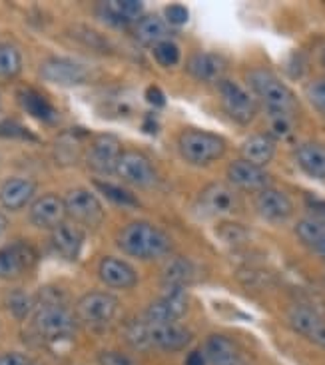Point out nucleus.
I'll return each instance as SVG.
<instances>
[{"label": "nucleus", "mask_w": 325, "mask_h": 365, "mask_svg": "<svg viewBox=\"0 0 325 365\" xmlns=\"http://www.w3.org/2000/svg\"><path fill=\"white\" fill-rule=\"evenodd\" d=\"M118 246L124 254L138 259H156L170 254L172 240L164 230L150 222H130L118 234Z\"/></svg>", "instance_id": "f257e3e1"}, {"label": "nucleus", "mask_w": 325, "mask_h": 365, "mask_svg": "<svg viewBox=\"0 0 325 365\" xmlns=\"http://www.w3.org/2000/svg\"><path fill=\"white\" fill-rule=\"evenodd\" d=\"M34 329L44 341L48 344H60L70 341L74 337L76 322L66 306L54 297H42L38 306L34 307Z\"/></svg>", "instance_id": "f03ea898"}, {"label": "nucleus", "mask_w": 325, "mask_h": 365, "mask_svg": "<svg viewBox=\"0 0 325 365\" xmlns=\"http://www.w3.org/2000/svg\"><path fill=\"white\" fill-rule=\"evenodd\" d=\"M247 84L257 98L264 102L267 114H286V116L296 114L297 100L294 92L274 72L266 68L252 70L247 74Z\"/></svg>", "instance_id": "7ed1b4c3"}, {"label": "nucleus", "mask_w": 325, "mask_h": 365, "mask_svg": "<svg viewBox=\"0 0 325 365\" xmlns=\"http://www.w3.org/2000/svg\"><path fill=\"white\" fill-rule=\"evenodd\" d=\"M180 154L194 166H207L226 154V140L212 132L187 130L177 140Z\"/></svg>", "instance_id": "20e7f679"}, {"label": "nucleus", "mask_w": 325, "mask_h": 365, "mask_svg": "<svg viewBox=\"0 0 325 365\" xmlns=\"http://www.w3.org/2000/svg\"><path fill=\"white\" fill-rule=\"evenodd\" d=\"M64 207H66V216L76 226L98 227L104 222V207L100 200L84 187L70 190L64 197Z\"/></svg>", "instance_id": "39448f33"}, {"label": "nucleus", "mask_w": 325, "mask_h": 365, "mask_svg": "<svg viewBox=\"0 0 325 365\" xmlns=\"http://www.w3.org/2000/svg\"><path fill=\"white\" fill-rule=\"evenodd\" d=\"M217 92H220V100L226 114L234 122L249 124L256 118V100L244 86H239L232 80H222L217 82Z\"/></svg>", "instance_id": "423d86ee"}, {"label": "nucleus", "mask_w": 325, "mask_h": 365, "mask_svg": "<svg viewBox=\"0 0 325 365\" xmlns=\"http://www.w3.org/2000/svg\"><path fill=\"white\" fill-rule=\"evenodd\" d=\"M120 302L110 294L104 292H90L86 296H82L76 304V317L82 324L88 326H102L114 319L118 314Z\"/></svg>", "instance_id": "0eeeda50"}, {"label": "nucleus", "mask_w": 325, "mask_h": 365, "mask_svg": "<svg viewBox=\"0 0 325 365\" xmlns=\"http://www.w3.org/2000/svg\"><path fill=\"white\" fill-rule=\"evenodd\" d=\"M116 176L122 182H128L132 186L144 187V190H150L158 184V172L154 168L152 160L140 152H122L116 166Z\"/></svg>", "instance_id": "6e6552de"}, {"label": "nucleus", "mask_w": 325, "mask_h": 365, "mask_svg": "<svg viewBox=\"0 0 325 365\" xmlns=\"http://www.w3.org/2000/svg\"><path fill=\"white\" fill-rule=\"evenodd\" d=\"M187 296L180 287H166L164 296L152 302L146 309L144 322L148 324H176L186 316Z\"/></svg>", "instance_id": "1a4fd4ad"}, {"label": "nucleus", "mask_w": 325, "mask_h": 365, "mask_svg": "<svg viewBox=\"0 0 325 365\" xmlns=\"http://www.w3.org/2000/svg\"><path fill=\"white\" fill-rule=\"evenodd\" d=\"M122 156V144L112 134H100L92 140L88 150V168L96 174L110 176L116 174V166Z\"/></svg>", "instance_id": "9d476101"}, {"label": "nucleus", "mask_w": 325, "mask_h": 365, "mask_svg": "<svg viewBox=\"0 0 325 365\" xmlns=\"http://www.w3.org/2000/svg\"><path fill=\"white\" fill-rule=\"evenodd\" d=\"M146 326V341L148 347H160L164 351H182L192 344V331L177 324H148Z\"/></svg>", "instance_id": "9b49d317"}, {"label": "nucleus", "mask_w": 325, "mask_h": 365, "mask_svg": "<svg viewBox=\"0 0 325 365\" xmlns=\"http://www.w3.org/2000/svg\"><path fill=\"white\" fill-rule=\"evenodd\" d=\"M40 76L46 82L70 88V86L84 84L88 80V70L74 60L48 58L40 64Z\"/></svg>", "instance_id": "f8f14e48"}, {"label": "nucleus", "mask_w": 325, "mask_h": 365, "mask_svg": "<svg viewBox=\"0 0 325 365\" xmlns=\"http://www.w3.org/2000/svg\"><path fill=\"white\" fill-rule=\"evenodd\" d=\"M287 322L294 331H297L314 346L325 349V319L316 309L307 306H294L287 312Z\"/></svg>", "instance_id": "ddd939ff"}, {"label": "nucleus", "mask_w": 325, "mask_h": 365, "mask_svg": "<svg viewBox=\"0 0 325 365\" xmlns=\"http://www.w3.org/2000/svg\"><path fill=\"white\" fill-rule=\"evenodd\" d=\"M234 207H236V194L232 187L222 182H214L204 187L196 202V212L206 217L222 216L232 212Z\"/></svg>", "instance_id": "4468645a"}, {"label": "nucleus", "mask_w": 325, "mask_h": 365, "mask_svg": "<svg viewBox=\"0 0 325 365\" xmlns=\"http://www.w3.org/2000/svg\"><path fill=\"white\" fill-rule=\"evenodd\" d=\"M36 264V252L29 244H10L0 250V279H16Z\"/></svg>", "instance_id": "2eb2a0df"}, {"label": "nucleus", "mask_w": 325, "mask_h": 365, "mask_svg": "<svg viewBox=\"0 0 325 365\" xmlns=\"http://www.w3.org/2000/svg\"><path fill=\"white\" fill-rule=\"evenodd\" d=\"M64 217H66L64 200L56 194H44L36 197L30 207V222L44 230H54L64 222Z\"/></svg>", "instance_id": "dca6fc26"}, {"label": "nucleus", "mask_w": 325, "mask_h": 365, "mask_svg": "<svg viewBox=\"0 0 325 365\" xmlns=\"http://www.w3.org/2000/svg\"><path fill=\"white\" fill-rule=\"evenodd\" d=\"M256 210L267 222H286L294 214V204L286 192L276 187H266L257 194Z\"/></svg>", "instance_id": "f3484780"}, {"label": "nucleus", "mask_w": 325, "mask_h": 365, "mask_svg": "<svg viewBox=\"0 0 325 365\" xmlns=\"http://www.w3.org/2000/svg\"><path fill=\"white\" fill-rule=\"evenodd\" d=\"M227 180L232 186L246 190V192H262L269 187V176L264 168H257L246 160H236L227 168Z\"/></svg>", "instance_id": "a211bd4d"}, {"label": "nucleus", "mask_w": 325, "mask_h": 365, "mask_svg": "<svg viewBox=\"0 0 325 365\" xmlns=\"http://www.w3.org/2000/svg\"><path fill=\"white\" fill-rule=\"evenodd\" d=\"M50 244L60 257L72 262L80 256V250L84 246V232L74 222H62L60 226L52 230Z\"/></svg>", "instance_id": "6ab92c4d"}, {"label": "nucleus", "mask_w": 325, "mask_h": 365, "mask_svg": "<svg viewBox=\"0 0 325 365\" xmlns=\"http://www.w3.org/2000/svg\"><path fill=\"white\" fill-rule=\"evenodd\" d=\"M98 274L100 279L108 287H114V289H130V287H134L138 284L136 269L130 264H126V262L118 259V257H104L100 262Z\"/></svg>", "instance_id": "aec40b11"}, {"label": "nucleus", "mask_w": 325, "mask_h": 365, "mask_svg": "<svg viewBox=\"0 0 325 365\" xmlns=\"http://www.w3.org/2000/svg\"><path fill=\"white\" fill-rule=\"evenodd\" d=\"M186 68L194 78L202 82H222L227 70V62L216 52H197L187 60Z\"/></svg>", "instance_id": "412c9836"}, {"label": "nucleus", "mask_w": 325, "mask_h": 365, "mask_svg": "<svg viewBox=\"0 0 325 365\" xmlns=\"http://www.w3.org/2000/svg\"><path fill=\"white\" fill-rule=\"evenodd\" d=\"M204 356H206L207 365H249L239 354L236 344L222 334L207 337Z\"/></svg>", "instance_id": "4be33fe9"}, {"label": "nucleus", "mask_w": 325, "mask_h": 365, "mask_svg": "<svg viewBox=\"0 0 325 365\" xmlns=\"http://www.w3.org/2000/svg\"><path fill=\"white\" fill-rule=\"evenodd\" d=\"M34 192H36V184L32 180L10 178L0 187V204L10 212H16L29 204Z\"/></svg>", "instance_id": "5701e85b"}, {"label": "nucleus", "mask_w": 325, "mask_h": 365, "mask_svg": "<svg viewBox=\"0 0 325 365\" xmlns=\"http://www.w3.org/2000/svg\"><path fill=\"white\" fill-rule=\"evenodd\" d=\"M276 156V142L272 136L266 134H256L242 144V160H246L249 164H254L257 168L267 166Z\"/></svg>", "instance_id": "b1692460"}, {"label": "nucleus", "mask_w": 325, "mask_h": 365, "mask_svg": "<svg viewBox=\"0 0 325 365\" xmlns=\"http://www.w3.org/2000/svg\"><path fill=\"white\" fill-rule=\"evenodd\" d=\"M296 160L307 176L325 180V144H317V142L301 144L296 150Z\"/></svg>", "instance_id": "393cba45"}, {"label": "nucleus", "mask_w": 325, "mask_h": 365, "mask_svg": "<svg viewBox=\"0 0 325 365\" xmlns=\"http://www.w3.org/2000/svg\"><path fill=\"white\" fill-rule=\"evenodd\" d=\"M299 242L325 259V222L319 217H304L296 226Z\"/></svg>", "instance_id": "a878e982"}, {"label": "nucleus", "mask_w": 325, "mask_h": 365, "mask_svg": "<svg viewBox=\"0 0 325 365\" xmlns=\"http://www.w3.org/2000/svg\"><path fill=\"white\" fill-rule=\"evenodd\" d=\"M196 277V267L190 259L184 257H176L172 262H167L164 269H162V282L166 287H184Z\"/></svg>", "instance_id": "bb28decb"}, {"label": "nucleus", "mask_w": 325, "mask_h": 365, "mask_svg": "<svg viewBox=\"0 0 325 365\" xmlns=\"http://www.w3.org/2000/svg\"><path fill=\"white\" fill-rule=\"evenodd\" d=\"M167 34H170L167 22L154 14L140 19L136 24V38L146 46H156L162 40H167Z\"/></svg>", "instance_id": "cd10ccee"}, {"label": "nucleus", "mask_w": 325, "mask_h": 365, "mask_svg": "<svg viewBox=\"0 0 325 365\" xmlns=\"http://www.w3.org/2000/svg\"><path fill=\"white\" fill-rule=\"evenodd\" d=\"M22 108L29 112L30 116L42 120V122H54L56 120V110L52 108L48 100L34 90H22L19 94Z\"/></svg>", "instance_id": "c85d7f7f"}, {"label": "nucleus", "mask_w": 325, "mask_h": 365, "mask_svg": "<svg viewBox=\"0 0 325 365\" xmlns=\"http://www.w3.org/2000/svg\"><path fill=\"white\" fill-rule=\"evenodd\" d=\"M20 70H22L20 50L10 42H2L0 44V78H14V76H19Z\"/></svg>", "instance_id": "c756f323"}, {"label": "nucleus", "mask_w": 325, "mask_h": 365, "mask_svg": "<svg viewBox=\"0 0 325 365\" xmlns=\"http://www.w3.org/2000/svg\"><path fill=\"white\" fill-rule=\"evenodd\" d=\"M6 306H9L10 314L16 317V319H24V317L30 316L34 312V299L26 292L14 289V292H10L9 299H6Z\"/></svg>", "instance_id": "7c9ffc66"}, {"label": "nucleus", "mask_w": 325, "mask_h": 365, "mask_svg": "<svg viewBox=\"0 0 325 365\" xmlns=\"http://www.w3.org/2000/svg\"><path fill=\"white\" fill-rule=\"evenodd\" d=\"M152 48H154L156 62H158L160 66H164V68H172V66H176L177 62H180V48H177L176 42H172V40H162L156 46H152Z\"/></svg>", "instance_id": "2f4dec72"}, {"label": "nucleus", "mask_w": 325, "mask_h": 365, "mask_svg": "<svg viewBox=\"0 0 325 365\" xmlns=\"http://www.w3.org/2000/svg\"><path fill=\"white\" fill-rule=\"evenodd\" d=\"M96 187H98L104 196L108 197L110 202H114V204H120V206H138V200L134 197V194H130L128 190H124L122 186L96 182Z\"/></svg>", "instance_id": "473e14b6"}, {"label": "nucleus", "mask_w": 325, "mask_h": 365, "mask_svg": "<svg viewBox=\"0 0 325 365\" xmlns=\"http://www.w3.org/2000/svg\"><path fill=\"white\" fill-rule=\"evenodd\" d=\"M108 6L126 22L138 20L140 14H142V9H144V4L138 2V0H114V2H108Z\"/></svg>", "instance_id": "72a5a7b5"}, {"label": "nucleus", "mask_w": 325, "mask_h": 365, "mask_svg": "<svg viewBox=\"0 0 325 365\" xmlns=\"http://www.w3.org/2000/svg\"><path fill=\"white\" fill-rule=\"evenodd\" d=\"M306 96L307 102H309L321 116H325V78L311 80V82L307 84Z\"/></svg>", "instance_id": "f704fd0d"}, {"label": "nucleus", "mask_w": 325, "mask_h": 365, "mask_svg": "<svg viewBox=\"0 0 325 365\" xmlns=\"http://www.w3.org/2000/svg\"><path fill=\"white\" fill-rule=\"evenodd\" d=\"M267 116H269L272 134L277 138H286L294 128V116H286V114H267Z\"/></svg>", "instance_id": "c9c22d12"}, {"label": "nucleus", "mask_w": 325, "mask_h": 365, "mask_svg": "<svg viewBox=\"0 0 325 365\" xmlns=\"http://www.w3.org/2000/svg\"><path fill=\"white\" fill-rule=\"evenodd\" d=\"M187 19H190V14H187L186 6H182V4H172L166 9V22L172 26H184Z\"/></svg>", "instance_id": "e433bc0d"}, {"label": "nucleus", "mask_w": 325, "mask_h": 365, "mask_svg": "<svg viewBox=\"0 0 325 365\" xmlns=\"http://www.w3.org/2000/svg\"><path fill=\"white\" fill-rule=\"evenodd\" d=\"M220 236L224 237L226 242L229 244H237V242H242V240H246V227L237 226V224H224V226L220 227Z\"/></svg>", "instance_id": "4c0bfd02"}, {"label": "nucleus", "mask_w": 325, "mask_h": 365, "mask_svg": "<svg viewBox=\"0 0 325 365\" xmlns=\"http://www.w3.org/2000/svg\"><path fill=\"white\" fill-rule=\"evenodd\" d=\"M100 19L106 20L110 26H114V29H122V26H128V22L124 19H120L118 14L114 12V10L110 9L108 4H102V9H100Z\"/></svg>", "instance_id": "58836bf2"}, {"label": "nucleus", "mask_w": 325, "mask_h": 365, "mask_svg": "<svg viewBox=\"0 0 325 365\" xmlns=\"http://www.w3.org/2000/svg\"><path fill=\"white\" fill-rule=\"evenodd\" d=\"M100 365H132L126 356H120L116 351H106V354H100L98 356Z\"/></svg>", "instance_id": "ea45409f"}, {"label": "nucleus", "mask_w": 325, "mask_h": 365, "mask_svg": "<svg viewBox=\"0 0 325 365\" xmlns=\"http://www.w3.org/2000/svg\"><path fill=\"white\" fill-rule=\"evenodd\" d=\"M0 365H32L30 359L24 354L19 351H9V354H0Z\"/></svg>", "instance_id": "a19ab883"}, {"label": "nucleus", "mask_w": 325, "mask_h": 365, "mask_svg": "<svg viewBox=\"0 0 325 365\" xmlns=\"http://www.w3.org/2000/svg\"><path fill=\"white\" fill-rule=\"evenodd\" d=\"M146 102H150L152 106L162 108L166 104V96H164V92L158 86H148V90H146Z\"/></svg>", "instance_id": "79ce46f5"}, {"label": "nucleus", "mask_w": 325, "mask_h": 365, "mask_svg": "<svg viewBox=\"0 0 325 365\" xmlns=\"http://www.w3.org/2000/svg\"><path fill=\"white\" fill-rule=\"evenodd\" d=\"M307 206H309V210H311L314 214H317V216H319V220H321V222H325V202L309 200V202H307Z\"/></svg>", "instance_id": "37998d69"}, {"label": "nucleus", "mask_w": 325, "mask_h": 365, "mask_svg": "<svg viewBox=\"0 0 325 365\" xmlns=\"http://www.w3.org/2000/svg\"><path fill=\"white\" fill-rule=\"evenodd\" d=\"M186 365H206V356L202 351H192L186 357Z\"/></svg>", "instance_id": "c03bdc74"}, {"label": "nucleus", "mask_w": 325, "mask_h": 365, "mask_svg": "<svg viewBox=\"0 0 325 365\" xmlns=\"http://www.w3.org/2000/svg\"><path fill=\"white\" fill-rule=\"evenodd\" d=\"M6 226H9V222H6V217H4V216H2V214H0V236L4 234V230H6Z\"/></svg>", "instance_id": "a18cd8bd"}, {"label": "nucleus", "mask_w": 325, "mask_h": 365, "mask_svg": "<svg viewBox=\"0 0 325 365\" xmlns=\"http://www.w3.org/2000/svg\"><path fill=\"white\" fill-rule=\"evenodd\" d=\"M321 64H324V68H325V50H324V54H321Z\"/></svg>", "instance_id": "49530a36"}]
</instances>
